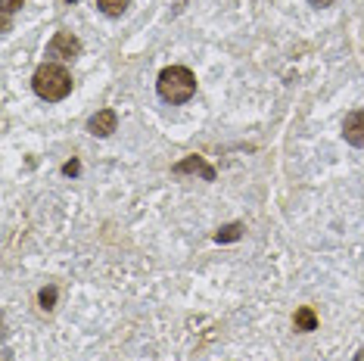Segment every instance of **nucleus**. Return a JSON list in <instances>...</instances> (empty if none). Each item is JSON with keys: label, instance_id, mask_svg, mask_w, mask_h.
<instances>
[{"label": "nucleus", "instance_id": "obj_1", "mask_svg": "<svg viewBox=\"0 0 364 361\" xmlns=\"http://www.w3.org/2000/svg\"><path fill=\"white\" fill-rule=\"evenodd\" d=\"M31 87H35V94L41 100L60 103L72 94V75L60 63H44V65H38L35 78H31Z\"/></svg>", "mask_w": 364, "mask_h": 361}, {"label": "nucleus", "instance_id": "obj_2", "mask_svg": "<svg viewBox=\"0 0 364 361\" xmlns=\"http://www.w3.org/2000/svg\"><path fill=\"white\" fill-rule=\"evenodd\" d=\"M156 87H159V97L165 103H187L196 94V75L187 65H168L159 72Z\"/></svg>", "mask_w": 364, "mask_h": 361}, {"label": "nucleus", "instance_id": "obj_3", "mask_svg": "<svg viewBox=\"0 0 364 361\" xmlns=\"http://www.w3.org/2000/svg\"><path fill=\"white\" fill-rule=\"evenodd\" d=\"M47 56H50L53 63H69L81 56V41L72 35V31H56L53 41L47 44Z\"/></svg>", "mask_w": 364, "mask_h": 361}, {"label": "nucleus", "instance_id": "obj_4", "mask_svg": "<svg viewBox=\"0 0 364 361\" xmlns=\"http://www.w3.org/2000/svg\"><path fill=\"white\" fill-rule=\"evenodd\" d=\"M115 125H119V116H115V109H100V112H94L87 122V131L94 137H109Z\"/></svg>", "mask_w": 364, "mask_h": 361}, {"label": "nucleus", "instance_id": "obj_5", "mask_svg": "<svg viewBox=\"0 0 364 361\" xmlns=\"http://www.w3.org/2000/svg\"><path fill=\"white\" fill-rule=\"evenodd\" d=\"M343 137L352 146H364V109H355L343 122Z\"/></svg>", "mask_w": 364, "mask_h": 361}, {"label": "nucleus", "instance_id": "obj_6", "mask_svg": "<svg viewBox=\"0 0 364 361\" xmlns=\"http://www.w3.org/2000/svg\"><path fill=\"white\" fill-rule=\"evenodd\" d=\"M171 171H175L178 178H181V175H190V171H193V175H203L205 180H215V168L203 159V156H187V159H184V162H178V166L171 168Z\"/></svg>", "mask_w": 364, "mask_h": 361}, {"label": "nucleus", "instance_id": "obj_7", "mask_svg": "<svg viewBox=\"0 0 364 361\" xmlns=\"http://www.w3.org/2000/svg\"><path fill=\"white\" fill-rule=\"evenodd\" d=\"M293 324H296V330L299 333H311V330H318V315H314L309 306H302V308H296Z\"/></svg>", "mask_w": 364, "mask_h": 361}, {"label": "nucleus", "instance_id": "obj_8", "mask_svg": "<svg viewBox=\"0 0 364 361\" xmlns=\"http://www.w3.org/2000/svg\"><path fill=\"white\" fill-rule=\"evenodd\" d=\"M97 6H100V13H106V16H122L128 10V0H97Z\"/></svg>", "mask_w": 364, "mask_h": 361}, {"label": "nucleus", "instance_id": "obj_9", "mask_svg": "<svg viewBox=\"0 0 364 361\" xmlns=\"http://www.w3.org/2000/svg\"><path fill=\"white\" fill-rule=\"evenodd\" d=\"M240 237H243V225H228V227H221V231L215 234V240L230 243V240H240Z\"/></svg>", "mask_w": 364, "mask_h": 361}, {"label": "nucleus", "instance_id": "obj_10", "mask_svg": "<svg viewBox=\"0 0 364 361\" xmlns=\"http://www.w3.org/2000/svg\"><path fill=\"white\" fill-rule=\"evenodd\" d=\"M22 4H26V0H0V13H4V28L10 26V16H13L16 10H22Z\"/></svg>", "mask_w": 364, "mask_h": 361}, {"label": "nucleus", "instance_id": "obj_11", "mask_svg": "<svg viewBox=\"0 0 364 361\" xmlns=\"http://www.w3.org/2000/svg\"><path fill=\"white\" fill-rule=\"evenodd\" d=\"M38 299H41V308H44V311H50V308L56 306V286H44Z\"/></svg>", "mask_w": 364, "mask_h": 361}, {"label": "nucleus", "instance_id": "obj_12", "mask_svg": "<svg viewBox=\"0 0 364 361\" xmlns=\"http://www.w3.org/2000/svg\"><path fill=\"white\" fill-rule=\"evenodd\" d=\"M63 171H65V175H78V171H81V166H78L75 159H72V162H65V168H63Z\"/></svg>", "mask_w": 364, "mask_h": 361}, {"label": "nucleus", "instance_id": "obj_13", "mask_svg": "<svg viewBox=\"0 0 364 361\" xmlns=\"http://www.w3.org/2000/svg\"><path fill=\"white\" fill-rule=\"evenodd\" d=\"M309 4H311V6H330L333 0H309Z\"/></svg>", "mask_w": 364, "mask_h": 361}, {"label": "nucleus", "instance_id": "obj_14", "mask_svg": "<svg viewBox=\"0 0 364 361\" xmlns=\"http://www.w3.org/2000/svg\"><path fill=\"white\" fill-rule=\"evenodd\" d=\"M355 361H364V349L358 352V355H355Z\"/></svg>", "mask_w": 364, "mask_h": 361}]
</instances>
